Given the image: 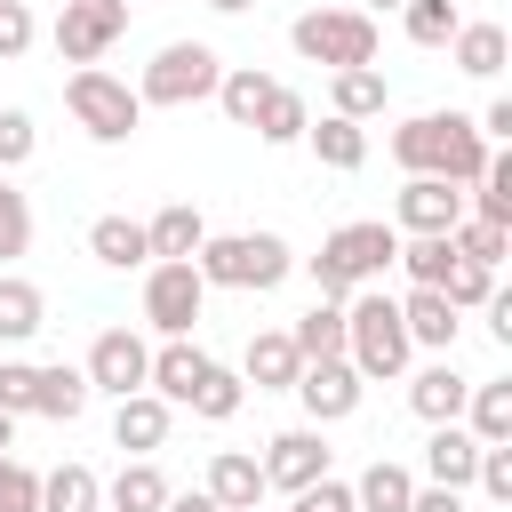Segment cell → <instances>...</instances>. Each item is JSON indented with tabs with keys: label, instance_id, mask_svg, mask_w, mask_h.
Instances as JSON below:
<instances>
[{
	"label": "cell",
	"instance_id": "1",
	"mask_svg": "<svg viewBox=\"0 0 512 512\" xmlns=\"http://www.w3.org/2000/svg\"><path fill=\"white\" fill-rule=\"evenodd\" d=\"M488 136L464 120V112H416V120H400L392 128V160L408 168V176H440V184H472L480 168H488Z\"/></svg>",
	"mask_w": 512,
	"mask_h": 512
},
{
	"label": "cell",
	"instance_id": "2",
	"mask_svg": "<svg viewBox=\"0 0 512 512\" xmlns=\"http://www.w3.org/2000/svg\"><path fill=\"white\" fill-rule=\"evenodd\" d=\"M392 256H400V232L384 224V216H360V224H336L328 240H320V256H304V272H312V288L320 296H352V288H376L384 272H392Z\"/></svg>",
	"mask_w": 512,
	"mask_h": 512
},
{
	"label": "cell",
	"instance_id": "3",
	"mask_svg": "<svg viewBox=\"0 0 512 512\" xmlns=\"http://www.w3.org/2000/svg\"><path fill=\"white\" fill-rule=\"evenodd\" d=\"M344 360L360 368V384L408 376L416 344H408V328H400V296H384V288H352V296H344Z\"/></svg>",
	"mask_w": 512,
	"mask_h": 512
},
{
	"label": "cell",
	"instance_id": "4",
	"mask_svg": "<svg viewBox=\"0 0 512 512\" xmlns=\"http://www.w3.org/2000/svg\"><path fill=\"white\" fill-rule=\"evenodd\" d=\"M192 272L208 280V288H280L288 272H296V256H288V240L280 232H208L200 240V256H192Z\"/></svg>",
	"mask_w": 512,
	"mask_h": 512
},
{
	"label": "cell",
	"instance_id": "5",
	"mask_svg": "<svg viewBox=\"0 0 512 512\" xmlns=\"http://www.w3.org/2000/svg\"><path fill=\"white\" fill-rule=\"evenodd\" d=\"M288 48L304 64H328V72L376 64V16H360V8H304L288 24Z\"/></svg>",
	"mask_w": 512,
	"mask_h": 512
},
{
	"label": "cell",
	"instance_id": "6",
	"mask_svg": "<svg viewBox=\"0 0 512 512\" xmlns=\"http://www.w3.org/2000/svg\"><path fill=\"white\" fill-rule=\"evenodd\" d=\"M216 80H224V56H216L208 40H168V48L144 64L136 104H168V112H184V104L216 96Z\"/></svg>",
	"mask_w": 512,
	"mask_h": 512
},
{
	"label": "cell",
	"instance_id": "7",
	"mask_svg": "<svg viewBox=\"0 0 512 512\" xmlns=\"http://www.w3.org/2000/svg\"><path fill=\"white\" fill-rule=\"evenodd\" d=\"M64 104H72V120L88 128V144H128V136H136V120H144L136 88H128V80H112L104 64H80V72L64 80Z\"/></svg>",
	"mask_w": 512,
	"mask_h": 512
},
{
	"label": "cell",
	"instance_id": "8",
	"mask_svg": "<svg viewBox=\"0 0 512 512\" xmlns=\"http://www.w3.org/2000/svg\"><path fill=\"white\" fill-rule=\"evenodd\" d=\"M328 440H320V424H288V432H272L264 440V488H280V496H304L312 480H328Z\"/></svg>",
	"mask_w": 512,
	"mask_h": 512
},
{
	"label": "cell",
	"instance_id": "9",
	"mask_svg": "<svg viewBox=\"0 0 512 512\" xmlns=\"http://www.w3.org/2000/svg\"><path fill=\"white\" fill-rule=\"evenodd\" d=\"M120 32H128V0H64V8H56V56H64L72 72L96 64Z\"/></svg>",
	"mask_w": 512,
	"mask_h": 512
},
{
	"label": "cell",
	"instance_id": "10",
	"mask_svg": "<svg viewBox=\"0 0 512 512\" xmlns=\"http://www.w3.org/2000/svg\"><path fill=\"white\" fill-rule=\"evenodd\" d=\"M200 304H208V280L192 264H144V320L160 336H192Z\"/></svg>",
	"mask_w": 512,
	"mask_h": 512
},
{
	"label": "cell",
	"instance_id": "11",
	"mask_svg": "<svg viewBox=\"0 0 512 512\" xmlns=\"http://www.w3.org/2000/svg\"><path fill=\"white\" fill-rule=\"evenodd\" d=\"M88 392H112V400H128V392H144V376H152V344L136 336V328H104L96 344H88Z\"/></svg>",
	"mask_w": 512,
	"mask_h": 512
},
{
	"label": "cell",
	"instance_id": "12",
	"mask_svg": "<svg viewBox=\"0 0 512 512\" xmlns=\"http://www.w3.org/2000/svg\"><path fill=\"white\" fill-rule=\"evenodd\" d=\"M360 368L352 360H304V376H296V400H304V416L328 432V424H344L352 408H360Z\"/></svg>",
	"mask_w": 512,
	"mask_h": 512
},
{
	"label": "cell",
	"instance_id": "13",
	"mask_svg": "<svg viewBox=\"0 0 512 512\" xmlns=\"http://www.w3.org/2000/svg\"><path fill=\"white\" fill-rule=\"evenodd\" d=\"M456 224H464V192H456V184H440V176H408V184H400L392 232L424 240V232H456Z\"/></svg>",
	"mask_w": 512,
	"mask_h": 512
},
{
	"label": "cell",
	"instance_id": "14",
	"mask_svg": "<svg viewBox=\"0 0 512 512\" xmlns=\"http://www.w3.org/2000/svg\"><path fill=\"white\" fill-rule=\"evenodd\" d=\"M464 392H472V376H464L448 352H440L432 368H416V376H408V408H416L424 424H464Z\"/></svg>",
	"mask_w": 512,
	"mask_h": 512
},
{
	"label": "cell",
	"instance_id": "15",
	"mask_svg": "<svg viewBox=\"0 0 512 512\" xmlns=\"http://www.w3.org/2000/svg\"><path fill=\"white\" fill-rule=\"evenodd\" d=\"M168 424H176V408H168L160 392H128V400L112 408V448L152 456V448H168Z\"/></svg>",
	"mask_w": 512,
	"mask_h": 512
},
{
	"label": "cell",
	"instance_id": "16",
	"mask_svg": "<svg viewBox=\"0 0 512 512\" xmlns=\"http://www.w3.org/2000/svg\"><path fill=\"white\" fill-rule=\"evenodd\" d=\"M208 496H216V512H256L272 488H264V464L248 448H216L208 456Z\"/></svg>",
	"mask_w": 512,
	"mask_h": 512
},
{
	"label": "cell",
	"instance_id": "17",
	"mask_svg": "<svg viewBox=\"0 0 512 512\" xmlns=\"http://www.w3.org/2000/svg\"><path fill=\"white\" fill-rule=\"evenodd\" d=\"M200 240H208V216H200L192 200H168V208L144 224V248H152V264H192V256H200Z\"/></svg>",
	"mask_w": 512,
	"mask_h": 512
},
{
	"label": "cell",
	"instance_id": "18",
	"mask_svg": "<svg viewBox=\"0 0 512 512\" xmlns=\"http://www.w3.org/2000/svg\"><path fill=\"white\" fill-rule=\"evenodd\" d=\"M400 328H408L416 352H456V328H464V320H456V304H448L440 288H408V296H400Z\"/></svg>",
	"mask_w": 512,
	"mask_h": 512
},
{
	"label": "cell",
	"instance_id": "19",
	"mask_svg": "<svg viewBox=\"0 0 512 512\" xmlns=\"http://www.w3.org/2000/svg\"><path fill=\"white\" fill-rule=\"evenodd\" d=\"M296 376H304V360H296L288 328L248 336V352H240V384H256V392H296Z\"/></svg>",
	"mask_w": 512,
	"mask_h": 512
},
{
	"label": "cell",
	"instance_id": "20",
	"mask_svg": "<svg viewBox=\"0 0 512 512\" xmlns=\"http://www.w3.org/2000/svg\"><path fill=\"white\" fill-rule=\"evenodd\" d=\"M208 376V352L192 344V336H168L160 352H152V376H144V392H160L168 408H184L192 400V384Z\"/></svg>",
	"mask_w": 512,
	"mask_h": 512
},
{
	"label": "cell",
	"instance_id": "21",
	"mask_svg": "<svg viewBox=\"0 0 512 512\" xmlns=\"http://www.w3.org/2000/svg\"><path fill=\"white\" fill-rule=\"evenodd\" d=\"M472 464H480V440L464 432V424H432V440H424V472H432V488H472Z\"/></svg>",
	"mask_w": 512,
	"mask_h": 512
},
{
	"label": "cell",
	"instance_id": "22",
	"mask_svg": "<svg viewBox=\"0 0 512 512\" xmlns=\"http://www.w3.org/2000/svg\"><path fill=\"white\" fill-rule=\"evenodd\" d=\"M88 256H96L104 272H144V264H152L136 216H96V224H88Z\"/></svg>",
	"mask_w": 512,
	"mask_h": 512
},
{
	"label": "cell",
	"instance_id": "23",
	"mask_svg": "<svg viewBox=\"0 0 512 512\" xmlns=\"http://www.w3.org/2000/svg\"><path fill=\"white\" fill-rule=\"evenodd\" d=\"M80 408H88V376H80V368H64V360L32 368V416H48V424H80Z\"/></svg>",
	"mask_w": 512,
	"mask_h": 512
},
{
	"label": "cell",
	"instance_id": "24",
	"mask_svg": "<svg viewBox=\"0 0 512 512\" xmlns=\"http://www.w3.org/2000/svg\"><path fill=\"white\" fill-rule=\"evenodd\" d=\"M160 504H168V480H160L152 456H128V464L104 480V512H160Z\"/></svg>",
	"mask_w": 512,
	"mask_h": 512
},
{
	"label": "cell",
	"instance_id": "25",
	"mask_svg": "<svg viewBox=\"0 0 512 512\" xmlns=\"http://www.w3.org/2000/svg\"><path fill=\"white\" fill-rule=\"evenodd\" d=\"M48 328V296L24 272H0V344H32Z\"/></svg>",
	"mask_w": 512,
	"mask_h": 512
},
{
	"label": "cell",
	"instance_id": "26",
	"mask_svg": "<svg viewBox=\"0 0 512 512\" xmlns=\"http://www.w3.org/2000/svg\"><path fill=\"white\" fill-rule=\"evenodd\" d=\"M272 72H256V64H224V80H216V104H224V120L232 128H256V112L272 104Z\"/></svg>",
	"mask_w": 512,
	"mask_h": 512
},
{
	"label": "cell",
	"instance_id": "27",
	"mask_svg": "<svg viewBox=\"0 0 512 512\" xmlns=\"http://www.w3.org/2000/svg\"><path fill=\"white\" fill-rule=\"evenodd\" d=\"M384 96H392V88H384V72H376V64L328 72V112H336V120H376V112H384Z\"/></svg>",
	"mask_w": 512,
	"mask_h": 512
},
{
	"label": "cell",
	"instance_id": "28",
	"mask_svg": "<svg viewBox=\"0 0 512 512\" xmlns=\"http://www.w3.org/2000/svg\"><path fill=\"white\" fill-rule=\"evenodd\" d=\"M304 144H312V160H320V168H336V176H352V168L368 160V128H360V120H336V112H328V120H312V128H304Z\"/></svg>",
	"mask_w": 512,
	"mask_h": 512
},
{
	"label": "cell",
	"instance_id": "29",
	"mask_svg": "<svg viewBox=\"0 0 512 512\" xmlns=\"http://www.w3.org/2000/svg\"><path fill=\"white\" fill-rule=\"evenodd\" d=\"M296 360H344V304L336 296H312V312L288 328Z\"/></svg>",
	"mask_w": 512,
	"mask_h": 512
},
{
	"label": "cell",
	"instance_id": "30",
	"mask_svg": "<svg viewBox=\"0 0 512 512\" xmlns=\"http://www.w3.org/2000/svg\"><path fill=\"white\" fill-rule=\"evenodd\" d=\"M408 496H416V472L392 464V456H376V464L352 480V512H408Z\"/></svg>",
	"mask_w": 512,
	"mask_h": 512
},
{
	"label": "cell",
	"instance_id": "31",
	"mask_svg": "<svg viewBox=\"0 0 512 512\" xmlns=\"http://www.w3.org/2000/svg\"><path fill=\"white\" fill-rule=\"evenodd\" d=\"M448 56H456V72H472V80H496V72H504V56H512V40H504V24H456Z\"/></svg>",
	"mask_w": 512,
	"mask_h": 512
},
{
	"label": "cell",
	"instance_id": "32",
	"mask_svg": "<svg viewBox=\"0 0 512 512\" xmlns=\"http://www.w3.org/2000/svg\"><path fill=\"white\" fill-rule=\"evenodd\" d=\"M464 416H472L464 432H472L480 448H496V440H512V384H504V376H488V384H472V392H464Z\"/></svg>",
	"mask_w": 512,
	"mask_h": 512
},
{
	"label": "cell",
	"instance_id": "33",
	"mask_svg": "<svg viewBox=\"0 0 512 512\" xmlns=\"http://www.w3.org/2000/svg\"><path fill=\"white\" fill-rule=\"evenodd\" d=\"M40 512H104V480L88 464H56L40 472Z\"/></svg>",
	"mask_w": 512,
	"mask_h": 512
},
{
	"label": "cell",
	"instance_id": "34",
	"mask_svg": "<svg viewBox=\"0 0 512 512\" xmlns=\"http://www.w3.org/2000/svg\"><path fill=\"white\" fill-rule=\"evenodd\" d=\"M392 264L408 272V288H440V280L456 272V248H448V232H424V240H400Z\"/></svg>",
	"mask_w": 512,
	"mask_h": 512
},
{
	"label": "cell",
	"instance_id": "35",
	"mask_svg": "<svg viewBox=\"0 0 512 512\" xmlns=\"http://www.w3.org/2000/svg\"><path fill=\"white\" fill-rule=\"evenodd\" d=\"M304 128H312V104L296 88H272V104L256 112V144H304Z\"/></svg>",
	"mask_w": 512,
	"mask_h": 512
},
{
	"label": "cell",
	"instance_id": "36",
	"mask_svg": "<svg viewBox=\"0 0 512 512\" xmlns=\"http://www.w3.org/2000/svg\"><path fill=\"white\" fill-rule=\"evenodd\" d=\"M456 24H464V16H456V0H408V8H400V32H408L416 48H448V40H456Z\"/></svg>",
	"mask_w": 512,
	"mask_h": 512
},
{
	"label": "cell",
	"instance_id": "37",
	"mask_svg": "<svg viewBox=\"0 0 512 512\" xmlns=\"http://www.w3.org/2000/svg\"><path fill=\"white\" fill-rule=\"evenodd\" d=\"M240 400H248V384H240L232 368H216V360H208V376L192 384V400H184V408H192V416H208V424H224V416H240Z\"/></svg>",
	"mask_w": 512,
	"mask_h": 512
},
{
	"label": "cell",
	"instance_id": "38",
	"mask_svg": "<svg viewBox=\"0 0 512 512\" xmlns=\"http://www.w3.org/2000/svg\"><path fill=\"white\" fill-rule=\"evenodd\" d=\"M448 248H456V264H504V248H512V232H496V224H480V216H464L456 232H448Z\"/></svg>",
	"mask_w": 512,
	"mask_h": 512
},
{
	"label": "cell",
	"instance_id": "39",
	"mask_svg": "<svg viewBox=\"0 0 512 512\" xmlns=\"http://www.w3.org/2000/svg\"><path fill=\"white\" fill-rule=\"evenodd\" d=\"M24 248H32V200H24V192L0 176V272H8Z\"/></svg>",
	"mask_w": 512,
	"mask_h": 512
},
{
	"label": "cell",
	"instance_id": "40",
	"mask_svg": "<svg viewBox=\"0 0 512 512\" xmlns=\"http://www.w3.org/2000/svg\"><path fill=\"white\" fill-rule=\"evenodd\" d=\"M32 152H40V128H32V112H24V104H8V112H0V176H8V168H24Z\"/></svg>",
	"mask_w": 512,
	"mask_h": 512
},
{
	"label": "cell",
	"instance_id": "41",
	"mask_svg": "<svg viewBox=\"0 0 512 512\" xmlns=\"http://www.w3.org/2000/svg\"><path fill=\"white\" fill-rule=\"evenodd\" d=\"M440 296H448L456 312H480V304L496 296V272H488V264H456V272L440 280Z\"/></svg>",
	"mask_w": 512,
	"mask_h": 512
},
{
	"label": "cell",
	"instance_id": "42",
	"mask_svg": "<svg viewBox=\"0 0 512 512\" xmlns=\"http://www.w3.org/2000/svg\"><path fill=\"white\" fill-rule=\"evenodd\" d=\"M472 488H480V496H496V504H512V440L480 448V464H472Z\"/></svg>",
	"mask_w": 512,
	"mask_h": 512
},
{
	"label": "cell",
	"instance_id": "43",
	"mask_svg": "<svg viewBox=\"0 0 512 512\" xmlns=\"http://www.w3.org/2000/svg\"><path fill=\"white\" fill-rule=\"evenodd\" d=\"M32 32H40L32 8H24V0H0V64H16V56L32 48Z\"/></svg>",
	"mask_w": 512,
	"mask_h": 512
},
{
	"label": "cell",
	"instance_id": "44",
	"mask_svg": "<svg viewBox=\"0 0 512 512\" xmlns=\"http://www.w3.org/2000/svg\"><path fill=\"white\" fill-rule=\"evenodd\" d=\"M0 512H40V472H24L16 456L0 464Z\"/></svg>",
	"mask_w": 512,
	"mask_h": 512
},
{
	"label": "cell",
	"instance_id": "45",
	"mask_svg": "<svg viewBox=\"0 0 512 512\" xmlns=\"http://www.w3.org/2000/svg\"><path fill=\"white\" fill-rule=\"evenodd\" d=\"M0 416H32V360H0Z\"/></svg>",
	"mask_w": 512,
	"mask_h": 512
},
{
	"label": "cell",
	"instance_id": "46",
	"mask_svg": "<svg viewBox=\"0 0 512 512\" xmlns=\"http://www.w3.org/2000/svg\"><path fill=\"white\" fill-rule=\"evenodd\" d=\"M288 512H352V480L328 472V480H312L304 496H288Z\"/></svg>",
	"mask_w": 512,
	"mask_h": 512
},
{
	"label": "cell",
	"instance_id": "47",
	"mask_svg": "<svg viewBox=\"0 0 512 512\" xmlns=\"http://www.w3.org/2000/svg\"><path fill=\"white\" fill-rule=\"evenodd\" d=\"M408 512H464V496H456V488H416Z\"/></svg>",
	"mask_w": 512,
	"mask_h": 512
},
{
	"label": "cell",
	"instance_id": "48",
	"mask_svg": "<svg viewBox=\"0 0 512 512\" xmlns=\"http://www.w3.org/2000/svg\"><path fill=\"white\" fill-rule=\"evenodd\" d=\"M160 512H216V496H208V488H184V496L168 488V504H160Z\"/></svg>",
	"mask_w": 512,
	"mask_h": 512
},
{
	"label": "cell",
	"instance_id": "49",
	"mask_svg": "<svg viewBox=\"0 0 512 512\" xmlns=\"http://www.w3.org/2000/svg\"><path fill=\"white\" fill-rule=\"evenodd\" d=\"M8 448H16V416H0V456H8Z\"/></svg>",
	"mask_w": 512,
	"mask_h": 512
},
{
	"label": "cell",
	"instance_id": "50",
	"mask_svg": "<svg viewBox=\"0 0 512 512\" xmlns=\"http://www.w3.org/2000/svg\"><path fill=\"white\" fill-rule=\"evenodd\" d=\"M208 8H216V16H240V8H256V0H208Z\"/></svg>",
	"mask_w": 512,
	"mask_h": 512
},
{
	"label": "cell",
	"instance_id": "51",
	"mask_svg": "<svg viewBox=\"0 0 512 512\" xmlns=\"http://www.w3.org/2000/svg\"><path fill=\"white\" fill-rule=\"evenodd\" d=\"M376 8H408V0H360V16H376Z\"/></svg>",
	"mask_w": 512,
	"mask_h": 512
},
{
	"label": "cell",
	"instance_id": "52",
	"mask_svg": "<svg viewBox=\"0 0 512 512\" xmlns=\"http://www.w3.org/2000/svg\"><path fill=\"white\" fill-rule=\"evenodd\" d=\"M0 464H8V456H0Z\"/></svg>",
	"mask_w": 512,
	"mask_h": 512
},
{
	"label": "cell",
	"instance_id": "53",
	"mask_svg": "<svg viewBox=\"0 0 512 512\" xmlns=\"http://www.w3.org/2000/svg\"><path fill=\"white\" fill-rule=\"evenodd\" d=\"M256 512H264V504H256Z\"/></svg>",
	"mask_w": 512,
	"mask_h": 512
}]
</instances>
